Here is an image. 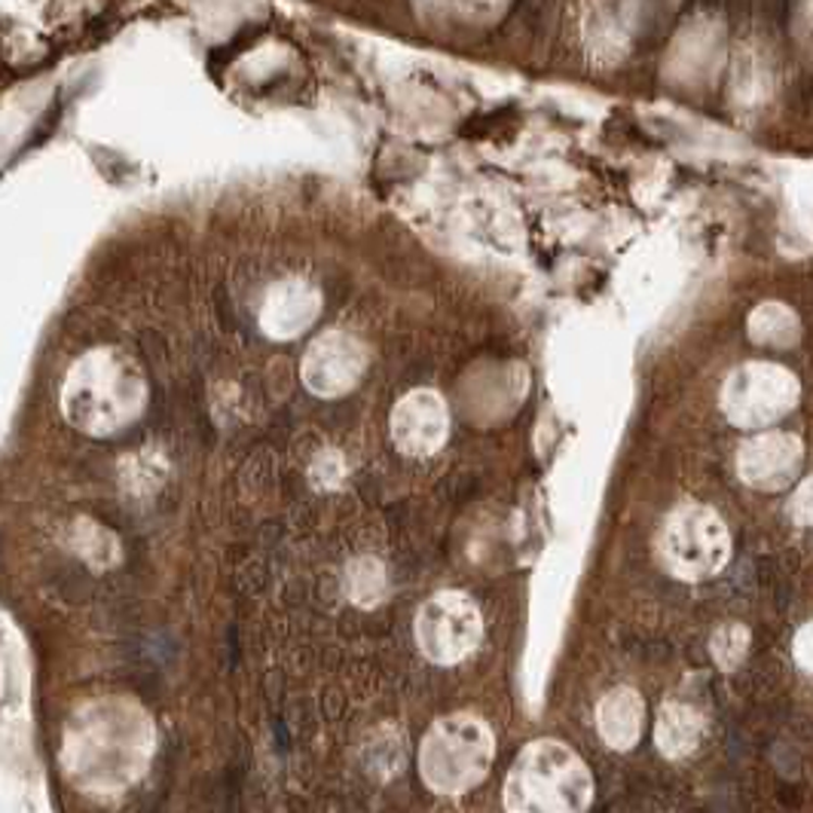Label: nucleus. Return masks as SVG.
Returning a JSON list of instances; mask_svg holds the SVG:
<instances>
[{
    "instance_id": "nucleus-1",
    "label": "nucleus",
    "mask_w": 813,
    "mask_h": 813,
    "mask_svg": "<svg viewBox=\"0 0 813 813\" xmlns=\"http://www.w3.org/2000/svg\"><path fill=\"white\" fill-rule=\"evenodd\" d=\"M147 395L141 364L116 346H98L71 364L62 386V413L83 435L108 438L145 413Z\"/></svg>"
},
{
    "instance_id": "nucleus-7",
    "label": "nucleus",
    "mask_w": 813,
    "mask_h": 813,
    "mask_svg": "<svg viewBox=\"0 0 813 813\" xmlns=\"http://www.w3.org/2000/svg\"><path fill=\"white\" fill-rule=\"evenodd\" d=\"M367 371V346L349 330H325L310 342L300 376L318 398H340L361 383Z\"/></svg>"
},
{
    "instance_id": "nucleus-2",
    "label": "nucleus",
    "mask_w": 813,
    "mask_h": 813,
    "mask_svg": "<svg viewBox=\"0 0 813 813\" xmlns=\"http://www.w3.org/2000/svg\"><path fill=\"white\" fill-rule=\"evenodd\" d=\"M593 801V777L581 755L560 740L523 747L504 780V808L514 813H578Z\"/></svg>"
},
{
    "instance_id": "nucleus-16",
    "label": "nucleus",
    "mask_w": 813,
    "mask_h": 813,
    "mask_svg": "<svg viewBox=\"0 0 813 813\" xmlns=\"http://www.w3.org/2000/svg\"><path fill=\"white\" fill-rule=\"evenodd\" d=\"M342 477H346V459H342L337 450H322V453L312 459V468H310L312 487L334 489V487H340Z\"/></svg>"
},
{
    "instance_id": "nucleus-12",
    "label": "nucleus",
    "mask_w": 813,
    "mask_h": 813,
    "mask_svg": "<svg viewBox=\"0 0 813 813\" xmlns=\"http://www.w3.org/2000/svg\"><path fill=\"white\" fill-rule=\"evenodd\" d=\"M703 731H706V718H703L700 710H695L691 703L670 700V703L661 706V713H658L654 740H658V749L667 759H685V755H691L700 747Z\"/></svg>"
},
{
    "instance_id": "nucleus-15",
    "label": "nucleus",
    "mask_w": 813,
    "mask_h": 813,
    "mask_svg": "<svg viewBox=\"0 0 813 813\" xmlns=\"http://www.w3.org/2000/svg\"><path fill=\"white\" fill-rule=\"evenodd\" d=\"M713 658L722 670H734L743 658H747L749 649V630L743 624H722L716 634H713Z\"/></svg>"
},
{
    "instance_id": "nucleus-14",
    "label": "nucleus",
    "mask_w": 813,
    "mask_h": 813,
    "mask_svg": "<svg viewBox=\"0 0 813 813\" xmlns=\"http://www.w3.org/2000/svg\"><path fill=\"white\" fill-rule=\"evenodd\" d=\"M798 334H801L798 315L783 303H762L749 315V337L759 346L786 349L798 340Z\"/></svg>"
},
{
    "instance_id": "nucleus-6",
    "label": "nucleus",
    "mask_w": 813,
    "mask_h": 813,
    "mask_svg": "<svg viewBox=\"0 0 813 813\" xmlns=\"http://www.w3.org/2000/svg\"><path fill=\"white\" fill-rule=\"evenodd\" d=\"M416 646L431 664H459L480 646L484 618L477 602L462 590H440L420 605L413 621Z\"/></svg>"
},
{
    "instance_id": "nucleus-9",
    "label": "nucleus",
    "mask_w": 813,
    "mask_h": 813,
    "mask_svg": "<svg viewBox=\"0 0 813 813\" xmlns=\"http://www.w3.org/2000/svg\"><path fill=\"white\" fill-rule=\"evenodd\" d=\"M801 462H804L801 440L789 431H777V428H765V431L752 435L737 450L740 480L752 489H765V492L789 487L801 472Z\"/></svg>"
},
{
    "instance_id": "nucleus-13",
    "label": "nucleus",
    "mask_w": 813,
    "mask_h": 813,
    "mask_svg": "<svg viewBox=\"0 0 813 813\" xmlns=\"http://www.w3.org/2000/svg\"><path fill=\"white\" fill-rule=\"evenodd\" d=\"M342 585H346V597L355 605L374 609L389 593V572L376 556H355L342 572Z\"/></svg>"
},
{
    "instance_id": "nucleus-8",
    "label": "nucleus",
    "mask_w": 813,
    "mask_h": 813,
    "mask_svg": "<svg viewBox=\"0 0 813 813\" xmlns=\"http://www.w3.org/2000/svg\"><path fill=\"white\" fill-rule=\"evenodd\" d=\"M391 443L404 455H435L450 435V410L435 389L406 391L389 416Z\"/></svg>"
},
{
    "instance_id": "nucleus-10",
    "label": "nucleus",
    "mask_w": 813,
    "mask_h": 813,
    "mask_svg": "<svg viewBox=\"0 0 813 813\" xmlns=\"http://www.w3.org/2000/svg\"><path fill=\"white\" fill-rule=\"evenodd\" d=\"M322 312V291L307 278L276 282L261 307V327L273 340H293L315 325Z\"/></svg>"
},
{
    "instance_id": "nucleus-3",
    "label": "nucleus",
    "mask_w": 813,
    "mask_h": 813,
    "mask_svg": "<svg viewBox=\"0 0 813 813\" xmlns=\"http://www.w3.org/2000/svg\"><path fill=\"white\" fill-rule=\"evenodd\" d=\"M492 759L496 734L474 713L438 718L420 743V774L438 796H462L484 783Z\"/></svg>"
},
{
    "instance_id": "nucleus-18",
    "label": "nucleus",
    "mask_w": 813,
    "mask_h": 813,
    "mask_svg": "<svg viewBox=\"0 0 813 813\" xmlns=\"http://www.w3.org/2000/svg\"><path fill=\"white\" fill-rule=\"evenodd\" d=\"M792 654H796L798 667H804L808 673H813V621L811 624H804V627L796 634Z\"/></svg>"
},
{
    "instance_id": "nucleus-17",
    "label": "nucleus",
    "mask_w": 813,
    "mask_h": 813,
    "mask_svg": "<svg viewBox=\"0 0 813 813\" xmlns=\"http://www.w3.org/2000/svg\"><path fill=\"white\" fill-rule=\"evenodd\" d=\"M789 517L798 526H813V477H808L789 499Z\"/></svg>"
},
{
    "instance_id": "nucleus-4",
    "label": "nucleus",
    "mask_w": 813,
    "mask_h": 813,
    "mask_svg": "<svg viewBox=\"0 0 813 813\" xmlns=\"http://www.w3.org/2000/svg\"><path fill=\"white\" fill-rule=\"evenodd\" d=\"M658 553L670 575L683 581H703L718 575L731 560V536L710 504L685 502L673 508L661 526Z\"/></svg>"
},
{
    "instance_id": "nucleus-11",
    "label": "nucleus",
    "mask_w": 813,
    "mask_h": 813,
    "mask_svg": "<svg viewBox=\"0 0 813 813\" xmlns=\"http://www.w3.org/2000/svg\"><path fill=\"white\" fill-rule=\"evenodd\" d=\"M646 703L634 688H615L597 706V728L612 749H630L642 734Z\"/></svg>"
},
{
    "instance_id": "nucleus-5",
    "label": "nucleus",
    "mask_w": 813,
    "mask_h": 813,
    "mask_svg": "<svg viewBox=\"0 0 813 813\" xmlns=\"http://www.w3.org/2000/svg\"><path fill=\"white\" fill-rule=\"evenodd\" d=\"M801 386L774 361H747L722 386V410L737 428H767L796 406Z\"/></svg>"
}]
</instances>
